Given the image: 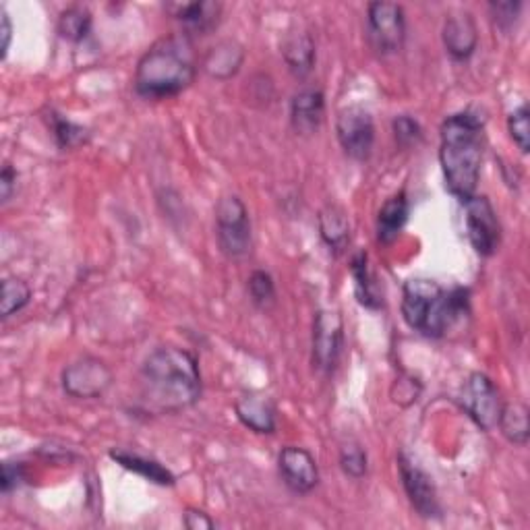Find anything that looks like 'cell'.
<instances>
[{
	"mask_svg": "<svg viewBox=\"0 0 530 530\" xmlns=\"http://www.w3.org/2000/svg\"><path fill=\"white\" fill-rule=\"evenodd\" d=\"M114 381L110 367L96 359L83 357L63 369L61 384L67 396L75 400H96L102 398Z\"/></svg>",
	"mask_w": 530,
	"mask_h": 530,
	"instance_id": "11",
	"label": "cell"
},
{
	"mask_svg": "<svg viewBox=\"0 0 530 530\" xmlns=\"http://www.w3.org/2000/svg\"><path fill=\"white\" fill-rule=\"evenodd\" d=\"M166 11L174 17L183 21L191 32L195 34H205L212 32L218 25L222 5L220 3H208V0H201V3H174L166 5Z\"/></svg>",
	"mask_w": 530,
	"mask_h": 530,
	"instance_id": "18",
	"label": "cell"
},
{
	"mask_svg": "<svg viewBox=\"0 0 530 530\" xmlns=\"http://www.w3.org/2000/svg\"><path fill=\"white\" fill-rule=\"evenodd\" d=\"M497 427L502 429L504 437L510 441V444L526 446L528 444V408L520 402L504 404Z\"/></svg>",
	"mask_w": 530,
	"mask_h": 530,
	"instance_id": "24",
	"label": "cell"
},
{
	"mask_svg": "<svg viewBox=\"0 0 530 530\" xmlns=\"http://www.w3.org/2000/svg\"><path fill=\"white\" fill-rule=\"evenodd\" d=\"M340 466L344 470V475L350 479H363L367 475L369 468V458L367 452L359 444H348L340 450Z\"/></svg>",
	"mask_w": 530,
	"mask_h": 530,
	"instance_id": "29",
	"label": "cell"
},
{
	"mask_svg": "<svg viewBox=\"0 0 530 530\" xmlns=\"http://www.w3.org/2000/svg\"><path fill=\"white\" fill-rule=\"evenodd\" d=\"M344 346V321L342 315L334 309H321L313 319V338H311V359L313 367L330 375L342 355Z\"/></svg>",
	"mask_w": 530,
	"mask_h": 530,
	"instance_id": "8",
	"label": "cell"
},
{
	"mask_svg": "<svg viewBox=\"0 0 530 530\" xmlns=\"http://www.w3.org/2000/svg\"><path fill=\"white\" fill-rule=\"evenodd\" d=\"M439 164L446 189L462 203L477 195L485 152V125L479 114L464 110L441 123Z\"/></svg>",
	"mask_w": 530,
	"mask_h": 530,
	"instance_id": "2",
	"label": "cell"
},
{
	"mask_svg": "<svg viewBox=\"0 0 530 530\" xmlns=\"http://www.w3.org/2000/svg\"><path fill=\"white\" fill-rule=\"evenodd\" d=\"M216 239L230 259H243L253 247V228L247 205L237 195H226L216 205Z\"/></svg>",
	"mask_w": 530,
	"mask_h": 530,
	"instance_id": "5",
	"label": "cell"
},
{
	"mask_svg": "<svg viewBox=\"0 0 530 530\" xmlns=\"http://www.w3.org/2000/svg\"><path fill=\"white\" fill-rule=\"evenodd\" d=\"M247 290H249L251 303L255 307H259V309H268V307H272L276 303V284H274V278L268 272L255 270L249 276Z\"/></svg>",
	"mask_w": 530,
	"mask_h": 530,
	"instance_id": "28",
	"label": "cell"
},
{
	"mask_svg": "<svg viewBox=\"0 0 530 530\" xmlns=\"http://www.w3.org/2000/svg\"><path fill=\"white\" fill-rule=\"evenodd\" d=\"M394 137H396V143L400 147H406V150H408V147L417 145L421 141L423 131H421V125L415 119H410V116L402 114L394 121Z\"/></svg>",
	"mask_w": 530,
	"mask_h": 530,
	"instance_id": "31",
	"label": "cell"
},
{
	"mask_svg": "<svg viewBox=\"0 0 530 530\" xmlns=\"http://www.w3.org/2000/svg\"><path fill=\"white\" fill-rule=\"evenodd\" d=\"M410 214V203L404 191L386 199L377 212V241L381 245H392L404 230Z\"/></svg>",
	"mask_w": 530,
	"mask_h": 530,
	"instance_id": "17",
	"label": "cell"
},
{
	"mask_svg": "<svg viewBox=\"0 0 530 530\" xmlns=\"http://www.w3.org/2000/svg\"><path fill=\"white\" fill-rule=\"evenodd\" d=\"M319 234L323 243L330 247L336 255L344 253L350 243V222L338 205H328L319 212Z\"/></svg>",
	"mask_w": 530,
	"mask_h": 530,
	"instance_id": "21",
	"label": "cell"
},
{
	"mask_svg": "<svg viewBox=\"0 0 530 530\" xmlns=\"http://www.w3.org/2000/svg\"><path fill=\"white\" fill-rule=\"evenodd\" d=\"M92 29V13L87 7H69L58 17V34L69 42H83Z\"/></svg>",
	"mask_w": 530,
	"mask_h": 530,
	"instance_id": "25",
	"label": "cell"
},
{
	"mask_svg": "<svg viewBox=\"0 0 530 530\" xmlns=\"http://www.w3.org/2000/svg\"><path fill=\"white\" fill-rule=\"evenodd\" d=\"M199 71L197 52L187 34H172L150 46L137 63L135 92L145 100L183 94Z\"/></svg>",
	"mask_w": 530,
	"mask_h": 530,
	"instance_id": "3",
	"label": "cell"
},
{
	"mask_svg": "<svg viewBox=\"0 0 530 530\" xmlns=\"http://www.w3.org/2000/svg\"><path fill=\"white\" fill-rule=\"evenodd\" d=\"M336 135L344 154L357 162L369 160L375 145V123L363 106H348L338 112Z\"/></svg>",
	"mask_w": 530,
	"mask_h": 530,
	"instance_id": "10",
	"label": "cell"
},
{
	"mask_svg": "<svg viewBox=\"0 0 530 530\" xmlns=\"http://www.w3.org/2000/svg\"><path fill=\"white\" fill-rule=\"evenodd\" d=\"M468 290L444 288L435 280L412 278L402 288L406 326L425 338L446 336L456 321L468 315Z\"/></svg>",
	"mask_w": 530,
	"mask_h": 530,
	"instance_id": "4",
	"label": "cell"
},
{
	"mask_svg": "<svg viewBox=\"0 0 530 530\" xmlns=\"http://www.w3.org/2000/svg\"><path fill=\"white\" fill-rule=\"evenodd\" d=\"M460 406L483 431H493L502 415V398L485 373H470L460 392Z\"/></svg>",
	"mask_w": 530,
	"mask_h": 530,
	"instance_id": "7",
	"label": "cell"
},
{
	"mask_svg": "<svg viewBox=\"0 0 530 530\" xmlns=\"http://www.w3.org/2000/svg\"><path fill=\"white\" fill-rule=\"evenodd\" d=\"M444 46L454 61H468L479 44V29L470 13H454L444 23Z\"/></svg>",
	"mask_w": 530,
	"mask_h": 530,
	"instance_id": "14",
	"label": "cell"
},
{
	"mask_svg": "<svg viewBox=\"0 0 530 530\" xmlns=\"http://www.w3.org/2000/svg\"><path fill=\"white\" fill-rule=\"evenodd\" d=\"M464 224L468 241L481 257H491L502 243V226H499L495 208L485 195H473L464 201Z\"/></svg>",
	"mask_w": 530,
	"mask_h": 530,
	"instance_id": "9",
	"label": "cell"
},
{
	"mask_svg": "<svg viewBox=\"0 0 530 530\" xmlns=\"http://www.w3.org/2000/svg\"><path fill=\"white\" fill-rule=\"evenodd\" d=\"M282 56L288 71L305 79L315 67V42L307 32H290L282 42Z\"/></svg>",
	"mask_w": 530,
	"mask_h": 530,
	"instance_id": "19",
	"label": "cell"
},
{
	"mask_svg": "<svg viewBox=\"0 0 530 530\" xmlns=\"http://www.w3.org/2000/svg\"><path fill=\"white\" fill-rule=\"evenodd\" d=\"M0 36H3V46H0V50H3V58H7L13 40V23L5 7L0 9Z\"/></svg>",
	"mask_w": 530,
	"mask_h": 530,
	"instance_id": "36",
	"label": "cell"
},
{
	"mask_svg": "<svg viewBox=\"0 0 530 530\" xmlns=\"http://www.w3.org/2000/svg\"><path fill=\"white\" fill-rule=\"evenodd\" d=\"M398 470L408 502L415 508V512L425 520L441 518L437 489L425 470L417 462H412L404 452L398 456Z\"/></svg>",
	"mask_w": 530,
	"mask_h": 530,
	"instance_id": "12",
	"label": "cell"
},
{
	"mask_svg": "<svg viewBox=\"0 0 530 530\" xmlns=\"http://www.w3.org/2000/svg\"><path fill=\"white\" fill-rule=\"evenodd\" d=\"M139 396L145 410L156 415H172L191 408L201 398L197 359L179 346L156 348L141 365Z\"/></svg>",
	"mask_w": 530,
	"mask_h": 530,
	"instance_id": "1",
	"label": "cell"
},
{
	"mask_svg": "<svg viewBox=\"0 0 530 530\" xmlns=\"http://www.w3.org/2000/svg\"><path fill=\"white\" fill-rule=\"evenodd\" d=\"M32 301V288L21 278H5L3 282V299H0V313L3 317H11L23 311Z\"/></svg>",
	"mask_w": 530,
	"mask_h": 530,
	"instance_id": "26",
	"label": "cell"
},
{
	"mask_svg": "<svg viewBox=\"0 0 530 530\" xmlns=\"http://www.w3.org/2000/svg\"><path fill=\"white\" fill-rule=\"evenodd\" d=\"M508 131L514 143L518 145V150L522 154H528L530 150V110L526 104L518 106L510 116H508Z\"/></svg>",
	"mask_w": 530,
	"mask_h": 530,
	"instance_id": "30",
	"label": "cell"
},
{
	"mask_svg": "<svg viewBox=\"0 0 530 530\" xmlns=\"http://www.w3.org/2000/svg\"><path fill=\"white\" fill-rule=\"evenodd\" d=\"M278 473L282 483L297 495L311 493L319 483V468L311 452L297 446H286L278 456Z\"/></svg>",
	"mask_w": 530,
	"mask_h": 530,
	"instance_id": "13",
	"label": "cell"
},
{
	"mask_svg": "<svg viewBox=\"0 0 530 530\" xmlns=\"http://www.w3.org/2000/svg\"><path fill=\"white\" fill-rule=\"evenodd\" d=\"M239 421L257 435H272L276 431V408L263 396H243L234 404Z\"/></svg>",
	"mask_w": 530,
	"mask_h": 530,
	"instance_id": "16",
	"label": "cell"
},
{
	"mask_svg": "<svg viewBox=\"0 0 530 530\" xmlns=\"http://www.w3.org/2000/svg\"><path fill=\"white\" fill-rule=\"evenodd\" d=\"M110 458L119 466H123L125 470H131V473L147 479L154 485L172 487L176 483L170 470L152 458H145V456H139V454H133L127 450H112Z\"/></svg>",
	"mask_w": 530,
	"mask_h": 530,
	"instance_id": "20",
	"label": "cell"
},
{
	"mask_svg": "<svg viewBox=\"0 0 530 530\" xmlns=\"http://www.w3.org/2000/svg\"><path fill=\"white\" fill-rule=\"evenodd\" d=\"M243 56L245 54L239 44L222 42L208 54V58H205V69H208V73L218 79H228L243 65Z\"/></svg>",
	"mask_w": 530,
	"mask_h": 530,
	"instance_id": "23",
	"label": "cell"
},
{
	"mask_svg": "<svg viewBox=\"0 0 530 530\" xmlns=\"http://www.w3.org/2000/svg\"><path fill=\"white\" fill-rule=\"evenodd\" d=\"M323 114H326V96L321 90L309 87L292 98L290 121L297 133L313 135L323 123Z\"/></svg>",
	"mask_w": 530,
	"mask_h": 530,
	"instance_id": "15",
	"label": "cell"
},
{
	"mask_svg": "<svg viewBox=\"0 0 530 530\" xmlns=\"http://www.w3.org/2000/svg\"><path fill=\"white\" fill-rule=\"evenodd\" d=\"M27 479V470L21 462H5L3 464V479H0V489L5 495L19 489Z\"/></svg>",
	"mask_w": 530,
	"mask_h": 530,
	"instance_id": "32",
	"label": "cell"
},
{
	"mask_svg": "<svg viewBox=\"0 0 530 530\" xmlns=\"http://www.w3.org/2000/svg\"><path fill=\"white\" fill-rule=\"evenodd\" d=\"M15 187H17V172L9 162H5L3 172H0V199H3V203H7L13 197Z\"/></svg>",
	"mask_w": 530,
	"mask_h": 530,
	"instance_id": "34",
	"label": "cell"
},
{
	"mask_svg": "<svg viewBox=\"0 0 530 530\" xmlns=\"http://www.w3.org/2000/svg\"><path fill=\"white\" fill-rule=\"evenodd\" d=\"M183 524L189 530H212V528H216V522L201 510H187L183 516Z\"/></svg>",
	"mask_w": 530,
	"mask_h": 530,
	"instance_id": "35",
	"label": "cell"
},
{
	"mask_svg": "<svg viewBox=\"0 0 530 530\" xmlns=\"http://www.w3.org/2000/svg\"><path fill=\"white\" fill-rule=\"evenodd\" d=\"M489 9L493 13V19H495L497 27L510 29L516 23L518 15H520L522 3H491Z\"/></svg>",
	"mask_w": 530,
	"mask_h": 530,
	"instance_id": "33",
	"label": "cell"
},
{
	"mask_svg": "<svg viewBox=\"0 0 530 530\" xmlns=\"http://www.w3.org/2000/svg\"><path fill=\"white\" fill-rule=\"evenodd\" d=\"M350 274H352V280H355V292H357L359 303L371 311L381 309V292L369 268V255L365 251L352 257Z\"/></svg>",
	"mask_w": 530,
	"mask_h": 530,
	"instance_id": "22",
	"label": "cell"
},
{
	"mask_svg": "<svg viewBox=\"0 0 530 530\" xmlns=\"http://www.w3.org/2000/svg\"><path fill=\"white\" fill-rule=\"evenodd\" d=\"M50 125H52V135H54L58 147H63V150H73V147H79V145L87 143V139H90V131L81 125H75L69 119H65L63 114L52 112Z\"/></svg>",
	"mask_w": 530,
	"mask_h": 530,
	"instance_id": "27",
	"label": "cell"
},
{
	"mask_svg": "<svg viewBox=\"0 0 530 530\" xmlns=\"http://www.w3.org/2000/svg\"><path fill=\"white\" fill-rule=\"evenodd\" d=\"M367 40L381 56L398 54L406 42V15L396 3H371L367 7Z\"/></svg>",
	"mask_w": 530,
	"mask_h": 530,
	"instance_id": "6",
	"label": "cell"
}]
</instances>
